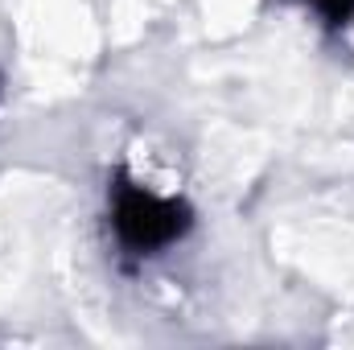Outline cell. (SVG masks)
<instances>
[{
	"mask_svg": "<svg viewBox=\"0 0 354 350\" xmlns=\"http://www.w3.org/2000/svg\"><path fill=\"white\" fill-rule=\"evenodd\" d=\"M309 4H313L330 25H346L354 17V0H309Z\"/></svg>",
	"mask_w": 354,
	"mask_h": 350,
	"instance_id": "obj_2",
	"label": "cell"
},
{
	"mask_svg": "<svg viewBox=\"0 0 354 350\" xmlns=\"http://www.w3.org/2000/svg\"><path fill=\"white\" fill-rule=\"evenodd\" d=\"M189 227V206L174 198H157L149 190L124 185L115 198V235L132 248V252H157L165 243H174L177 235H185Z\"/></svg>",
	"mask_w": 354,
	"mask_h": 350,
	"instance_id": "obj_1",
	"label": "cell"
}]
</instances>
